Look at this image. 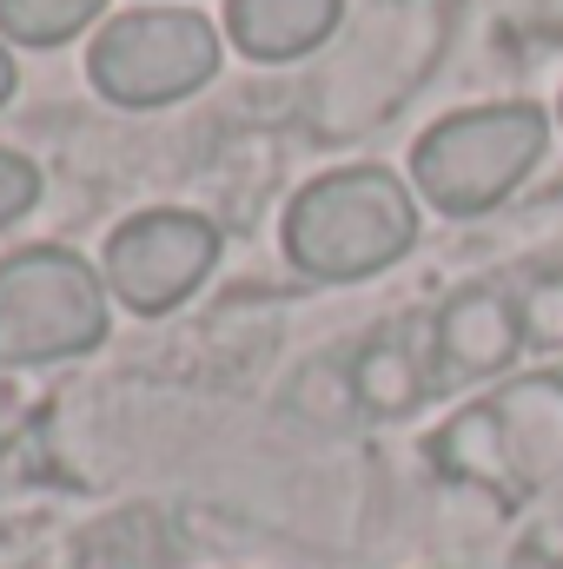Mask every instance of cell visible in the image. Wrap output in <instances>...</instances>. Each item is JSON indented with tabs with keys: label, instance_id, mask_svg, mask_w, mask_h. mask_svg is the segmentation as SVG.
<instances>
[{
	"label": "cell",
	"instance_id": "12",
	"mask_svg": "<svg viewBox=\"0 0 563 569\" xmlns=\"http://www.w3.org/2000/svg\"><path fill=\"white\" fill-rule=\"evenodd\" d=\"M33 199H40V172H33V159H20V152L0 146V226H13Z\"/></svg>",
	"mask_w": 563,
	"mask_h": 569
},
{
	"label": "cell",
	"instance_id": "6",
	"mask_svg": "<svg viewBox=\"0 0 563 569\" xmlns=\"http://www.w3.org/2000/svg\"><path fill=\"white\" fill-rule=\"evenodd\" d=\"M517 351H524V318H517V298L497 291V284H471V291H457V298L437 311V325H431V365H437V385L504 371Z\"/></svg>",
	"mask_w": 563,
	"mask_h": 569
},
{
	"label": "cell",
	"instance_id": "8",
	"mask_svg": "<svg viewBox=\"0 0 563 569\" xmlns=\"http://www.w3.org/2000/svg\"><path fill=\"white\" fill-rule=\"evenodd\" d=\"M345 0H226V33L253 60H298L332 40Z\"/></svg>",
	"mask_w": 563,
	"mask_h": 569
},
{
	"label": "cell",
	"instance_id": "1",
	"mask_svg": "<svg viewBox=\"0 0 563 569\" xmlns=\"http://www.w3.org/2000/svg\"><path fill=\"white\" fill-rule=\"evenodd\" d=\"M412 246H418V199L385 166L325 172L285 206V259L305 279H372V272L398 266Z\"/></svg>",
	"mask_w": 563,
	"mask_h": 569
},
{
	"label": "cell",
	"instance_id": "10",
	"mask_svg": "<svg viewBox=\"0 0 563 569\" xmlns=\"http://www.w3.org/2000/svg\"><path fill=\"white\" fill-rule=\"evenodd\" d=\"M107 0H0V33L20 47H60L87 20H100Z\"/></svg>",
	"mask_w": 563,
	"mask_h": 569
},
{
	"label": "cell",
	"instance_id": "4",
	"mask_svg": "<svg viewBox=\"0 0 563 569\" xmlns=\"http://www.w3.org/2000/svg\"><path fill=\"white\" fill-rule=\"evenodd\" d=\"M87 73L113 107H172L219 73V33L192 7H134L100 27Z\"/></svg>",
	"mask_w": 563,
	"mask_h": 569
},
{
	"label": "cell",
	"instance_id": "3",
	"mask_svg": "<svg viewBox=\"0 0 563 569\" xmlns=\"http://www.w3.org/2000/svg\"><path fill=\"white\" fill-rule=\"evenodd\" d=\"M107 338V279L67 252L33 246L0 259V365L80 358Z\"/></svg>",
	"mask_w": 563,
	"mask_h": 569
},
{
	"label": "cell",
	"instance_id": "7",
	"mask_svg": "<svg viewBox=\"0 0 563 569\" xmlns=\"http://www.w3.org/2000/svg\"><path fill=\"white\" fill-rule=\"evenodd\" d=\"M504 490H537L563 477V378H524L484 405Z\"/></svg>",
	"mask_w": 563,
	"mask_h": 569
},
{
	"label": "cell",
	"instance_id": "13",
	"mask_svg": "<svg viewBox=\"0 0 563 569\" xmlns=\"http://www.w3.org/2000/svg\"><path fill=\"white\" fill-rule=\"evenodd\" d=\"M7 93H13V60H7V47H0V107H7Z\"/></svg>",
	"mask_w": 563,
	"mask_h": 569
},
{
	"label": "cell",
	"instance_id": "9",
	"mask_svg": "<svg viewBox=\"0 0 563 569\" xmlns=\"http://www.w3.org/2000/svg\"><path fill=\"white\" fill-rule=\"evenodd\" d=\"M424 391H431V365H424L398 331L392 338H372L358 351V365H352V405H365L378 418H405Z\"/></svg>",
	"mask_w": 563,
	"mask_h": 569
},
{
	"label": "cell",
	"instance_id": "2",
	"mask_svg": "<svg viewBox=\"0 0 563 569\" xmlns=\"http://www.w3.org/2000/svg\"><path fill=\"white\" fill-rule=\"evenodd\" d=\"M544 146H551V120L531 100L464 107L412 146V186L444 219H477L537 172Z\"/></svg>",
	"mask_w": 563,
	"mask_h": 569
},
{
	"label": "cell",
	"instance_id": "5",
	"mask_svg": "<svg viewBox=\"0 0 563 569\" xmlns=\"http://www.w3.org/2000/svg\"><path fill=\"white\" fill-rule=\"evenodd\" d=\"M219 266V232L199 212H140L107 239V284L120 305H134L140 318L172 311L179 298H192V284Z\"/></svg>",
	"mask_w": 563,
	"mask_h": 569
},
{
	"label": "cell",
	"instance_id": "11",
	"mask_svg": "<svg viewBox=\"0 0 563 569\" xmlns=\"http://www.w3.org/2000/svg\"><path fill=\"white\" fill-rule=\"evenodd\" d=\"M517 318H524V345H563V279L557 272L524 291Z\"/></svg>",
	"mask_w": 563,
	"mask_h": 569
}]
</instances>
